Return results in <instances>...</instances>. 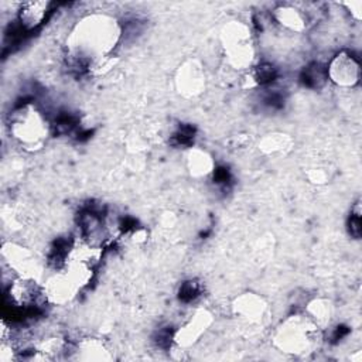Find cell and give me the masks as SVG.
Segmentation results:
<instances>
[{"instance_id":"6da1fadb","label":"cell","mask_w":362,"mask_h":362,"mask_svg":"<svg viewBox=\"0 0 362 362\" xmlns=\"http://www.w3.org/2000/svg\"><path fill=\"white\" fill-rule=\"evenodd\" d=\"M122 38V25L107 14H90L81 18L66 38L68 52L76 64L88 68L107 58Z\"/></svg>"},{"instance_id":"5b68a950","label":"cell","mask_w":362,"mask_h":362,"mask_svg":"<svg viewBox=\"0 0 362 362\" xmlns=\"http://www.w3.org/2000/svg\"><path fill=\"white\" fill-rule=\"evenodd\" d=\"M7 300L14 310L27 313L44 303L45 296L42 286L33 276H17L8 286Z\"/></svg>"},{"instance_id":"9a60e30c","label":"cell","mask_w":362,"mask_h":362,"mask_svg":"<svg viewBox=\"0 0 362 362\" xmlns=\"http://www.w3.org/2000/svg\"><path fill=\"white\" fill-rule=\"evenodd\" d=\"M75 352L76 358L83 361H103L112 358L105 344L98 338H85L79 341L75 348Z\"/></svg>"},{"instance_id":"d6986e66","label":"cell","mask_w":362,"mask_h":362,"mask_svg":"<svg viewBox=\"0 0 362 362\" xmlns=\"http://www.w3.org/2000/svg\"><path fill=\"white\" fill-rule=\"evenodd\" d=\"M66 348L65 342L61 338H47L44 339L34 351L37 352L38 359H54L58 358V354L64 352Z\"/></svg>"},{"instance_id":"3957f363","label":"cell","mask_w":362,"mask_h":362,"mask_svg":"<svg viewBox=\"0 0 362 362\" xmlns=\"http://www.w3.org/2000/svg\"><path fill=\"white\" fill-rule=\"evenodd\" d=\"M8 129L10 136L28 151L40 150L49 134L47 117L30 102L23 103L10 115Z\"/></svg>"},{"instance_id":"5bb4252c","label":"cell","mask_w":362,"mask_h":362,"mask_svg":"<svg viewBox=\"0 0 362 362\" xmlns=\"http://www.w3.org/2000/svg\"><path fill=\"white\" fill-rule=\"evenodd\" d=\"M48 11H49V1L47 0L25 1L21 4L18 10L20 24L25 30H34L45 20Z\"/></svg>"},{"instance_id":"ba28073f","label":"cell","mask_w":362,"mask_h":362,"mask_svg":"<svg viewBox=\"0 0 362 362\" xmlns=\"http://www.w3.org/2000/svg\"><path fill=\"white\" fill-rule=\"evenodd\" d=\"M327 76L338 86L352 88L361 79L359 61L346 51L338 52L327 66Z\"/></svg>"},{"instance_id":"7a4b0ae2","label":"cell","mask_w":362,"mask_h":362,"mask_svg":"<svg viewBox=\"0 0 362 362\" xmlns=\"http://www.w3.org/2000/svg\"><path fill=\"white\" fill-rule=\"evenodd\" d=\"M273 345L284 354L303 356L313 352L321 341V328L305 315L291 314L273 332Z\"/></svg>"},{"instance_id":"44dd1931","label":"cell","mask_w":362,"mask_h":362,"mask_svg":"<svg viewBox=\"0 0 362 362\" xmlns=\"http://www.w3.org/2000/svg\"><path fill=\"white\" fill-rule=\"evenodd\" d=\"M351 216H349V233L354 236V238H356V239H359V236H361V202L359 201H356L355 204H354V208L351 209V214H349Z\"/></svg>"},{"instance_id":"e0dca14e","label":"cell","mask_w":362,"mask_h":362,"mask_svg":"<svg viewBox=\"0 0 362 362\" xmlns=\"http://www.w3.org/2000/svg\"><path fill=\"white\" fill-rule=\"evenodd\" d=\"M304 313L322 329L332 318V305L325 298H313L307 303Z\"/></svg>"},{"instance_id":"9c48e42d","label":"cell","mask_w":362,"mask_h":362,"mask_svg":"<svg viewBox=\"0 0 362 362\" xmlns=\"http://www.w3.org/2000/svg\"><path fill=\"white\" fill-rule=\"evenodd\" d=\"M214 321L212 314L206 308L197 310L173 335V342L180 348L185 349L199 341Z\"/></svg>"},{"instance_id":"8fae6325","label":"cell","mask_w":362,"mask_h":362,"mask_svg":"<svg viewBox=\"0 0 362 362\" xmlns=\"http://www.w3.org/2000/svg\"><path fill=\"white\" fill-rule=\"evenodd\" d=\"M1 256L10 270L17 273V276H31V269L35 259L27 247L7 242L1 247Z\"/></svg>"},{"instance_id":"ffe728a7","label":"cell","mask_w":362,"mask_h":362,"mask_svg":"<svg viewBox=\"0 0 362 362\" xmlns=\"http://www.w3.org/2000/svg\"><path fill=\"white\" fill-rule=\"evenodd\" d=\"M305 175L310 180V182L317 184V185H322V184H327L331 180V170L327 164L314 163L307 168Z\"/></svg>"},{"instance_id":"4fadbf2b","label":"cell","mask_w":362,"mask_h":362,"mask_svg":"<svg viewBox=\"0 0 362 362\" xmlns=\"http://www.w3.org/2000/svg\"><path fill=\"white\" fill-rule=\"evenodd\" d=\"M274 20L288 31L303 33L307 28V16L300 8L291 4H281L273 11Z\"/></svg>"},{"instance_id":"7c38bea8","label":"cell","mask_w":362,"mask_h":362,"mask_svg":"<svg viewBox=\"0 0 362 362\" xmlns=\"http://www.w3.org/2000/svg\"><path fill=\"white\" fill-rule=\"evenodd\" d=\"M185 164L188 173L194 178H205L215 171V161L212 156L206 150L198 147H191L187 151Z\"/></svg>"},{"instance_id":"30bf717a","label":"cell","mask_w":362,"mask_h":362,"mask_svg":"<svg viewBox=\"0 0 362 362\" xmlns=\"http://www.w3.org/2000/svg\"><path fill=\"white\" fill-rule=\"evenodd\" d=\"M45 301L55 305H65L71 303L76 293L81 290L75 281L62 270L51 277L47 279V281L42 284Z\"/></svg>"},{"instance_id":"277c9868","label":"cell","mask_w":362,"mask_h":362,"mask_svg":"<svg viewBox=\"0 0 362 362\" xmlns=\"http://www.w3.org/2000/svg\"><path fill=\"white\" fill-rule=\"evenodd\" d=\"M221 45L229 68L247 71L255 58L252 33L240 21H229L221 31Z\"/></svg>"},{"instance_id":"603a6c76","label":"cell","mask_w":362,"mask_h":362,"mask_svg":"<svg viewBox=\"0 0 362 362\" xmlns=\"http://www.w3.org/2000/svg\"><path fill=\"white\" fill-rule=\"evenodd\" d=\"M344 6L349 10V13L354 16V18L361 20V8H362V1L361 0H354V1H346Z\"/></svg>"},{"instance_id":"52a82bcc","label":"cell","mask_w":362,"mask_h":362,"mask_svg":"<svg viewBox=\"0 0 362 362\" xmlns=\"http://www.w3.org/2000/svg\"><path fill=\"white\" fill-rule=\"evenodd\" d=\"M177 92L184 98L199 96L206 86L205 69L197 59L184 61L174 76Z\"/></svg>"},{"instance_id":"7402d4cb","label":"cell","mask_w":362,"mask_h":362,"mask_svg":"<svg viewBox=\"0 0 362 362\" xmlns=\"http://www.w3.org/2000/svg\"><path fill=\"white\" fill-rule=\"evenodd\" d=\"M199 291H201L199 283L197 280H188L180 288V298L182 301H191L199 294Z\"/></svg>"},{"instance_id":"ac0fdd59","label":"cell","mask_w":362,"mask_h":362,"mask_svg":"<svg viewBox=\"0 0 362 362\" xmlns=\"http://www.w3.org/2000/svg\"><path fill=\"white\" fill-rule=\"evenodd\" d=\"M327 79V66H322L318 62L310 64L307 68H304L301 75L303 83L308 88H320L325 83Z\"/></svg>"},{"instance_id":"8992f818","label":"cell","mask_w":362,"mask_h":362,"mask_svg":"<svg viewBox=\"0 0 362 362\" xmlns=\"http://www.w3.org/2000/svg\"><path fill=\"white\" fill-rule=\"evenodd\" d=\"M232 313L245 327H259L267 320L269 304L256 293H243L233 300Z\"/></svg>"},{"instance_id":"2e32d148","label":"cell","mask_w":362,"mask_h":362,"mask_svg":"<svg viewBox=\"0 0 362 362\" xmlns=\"http://www.w3.org/2000/svg\"><path fill=\"white\" fill-rule=\"evenodd\" d=\"M293 147V139L286 133H269L259 141V150L269 156L286 154Z\"/></svg>"}]
</instances>
